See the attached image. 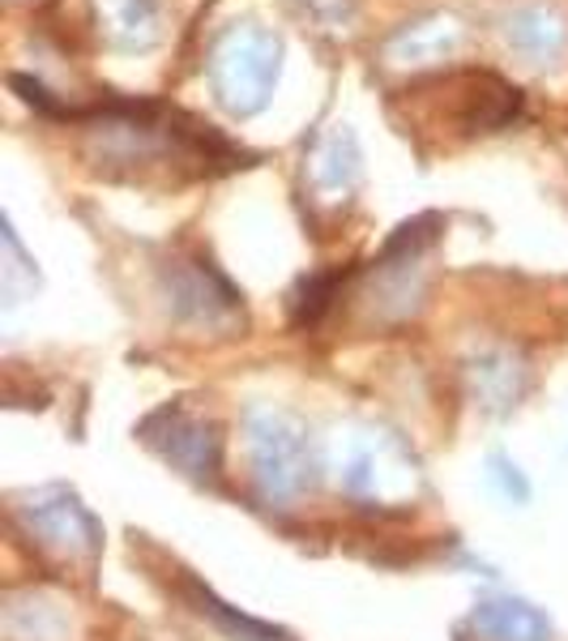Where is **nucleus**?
<instances>
[{"label":"nucleus","instance_id":"nucleus-1","mask_svg":"<svg viewBox=\"0 0 568 641\" xmlns=\"http://www.w3.org/2000/svg\"><path fill=\"white\" fill-rule=\"evenodd\" d=\"M206 78L215 103L227 116H261L282 78V34L257 18L227 22L206 52Z\"/></svg>","mask_w":568,"mask_h":641},{"label":"nucleus","instance_id":"nucleus-2","mask_svg":"<svg viewBox=\"0 0 568 641\" xmlns=\"http://www.w3.org/2000/svg\"><path fill=\"white\" fill-rule=\"evenodd\" d=\"M466 43V22L449 9H432V13H419L402 27L393 30L385 43H380V57L389 60L393 69H432L454 60Z\"/></svg>","mask_w":568,"mask_h":641},{"label":"nucleus","instance_id":"nucleus-3","mask_svg":"<svg viewBox=\"0 0 568 641\" xmlns=\"http://www.w3.org/2000/svg\"><path fill=\"white\" fill-rule=\"evenodd\" d=\"M103 48L116 57H146L167 34L162 0H90Z\"/></svg>","mask_w":568,"mask_h":641},{"label":"nucleus","instance_id":"nucleus-4","mask_svg":"<svg viewBox=\"0 0 568 641\" xmlns=\"http://www.w3.org/2000/svg\"><path fill=\"white\" fill-rule=\"evenodd\" d=\"M505 43L535 69H551L568 52V22L556 4H521L505 18Z\"/></svg>","mask_w":568,"mask_h":641},{"label":"nucleus","instance_id":"nucleus-5","mask_svg":"<svg viewBox=\"0 0 568 641\" xmlns=\"http://www.w3.org/2000/svg\"><path fill=\"white\" fill-rule=\"evenodd\" d=\"M308 171H312V184L329 197H347L359 184V171H363V154H359V141H355L351 124H333L325 129L321 138L312 141L308 150Z\"/></svg>","mask_w":568,"mask_h":641},{"label":"nucleus","instance_id":"nucleus-6","mask_svg":"<svg viewBox=\"0 0 568 641\" xmlns=\"http://www.w3.org/2000/svg\"><path fill=\"white\" fill-rule=\"evenodd\" d=\"M167 279H171V304H176V312H197V317H210V312H227V308L240 304L236 287L222 279L218 270H210L206 261L176 266Z\"/></svg>","mask_w":568,"mask_h":641},{"label":"nucleus","instance_id":"nucleus-7","mask_svg":"<svg viewBox=\"0 0 568 641\" xmlns=\"http://www.w3.org/2000/svg\"><path fill=\"white\" fill-rule=\"evenodd\" d=\"M291 4H296V13L303 22H312L317 30H329V34L351 30L355 18H359L355 0H291Z\"/></svg>","mask_w":568,"mask_h":641},{"label":"nucleus","instance_id":"nucleus-8","mask_svg":"<svg viewBox=\"0 0 568 641\" xmlns=\"http://www.w3.org/2000/svg\"><path fill=\"white\" fill-rule=\"evenodd\" d=\"M333 287H338L333 274H317V279H308L303 287H299V300H296V321H299V325H312V321L321 317L325 308H329Z\"/></svg>","mask_w":568,"mask_h":641},{"label":"nucleus","instance_id":"nucleus-9","mask_svg":"<svg viewBox=\"0 0 568 641\" xmlns=\"http://www.w3.org/2000/svg\"><path fill=\"white\" fill-rule=\"evenodd\" d=\"M491 467L500 471V483H505V492H509V497H517V501H526V497H530V488H526V479L517 474V467H509L505 458H491Z\"/></svg>","mask_w":568,"mask_h":641}]
</instances>
